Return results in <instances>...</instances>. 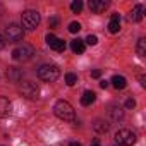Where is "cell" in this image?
I'll list each match as a JSON object with an SVG mask.
<instances>
[{"instance_id":"6da1fadb","label":"cell","mask_w":146,"mask_h":146,"mask_svg":"<svg viewBox=\"0 0 146 146\" xmlns=\"http://www.w3.org/2000/svg\"><path fill=\"white\" fill-rule=\"evenodd\" d=\"M53 112L58 119L65 120V122H72L76 119V113H74V108H72V105L65 100H58L53 107Z\"/></svg>"},{"instance_id":"7a4b0ae2","label":"cell","mask_w":146,"mask_h":146,"mask_svg":"<svg viewBox=\"0 0 146 146\" xmlns=\"http://www.w3.org/2000/svg\"><path fill=\"white\" fill-rule=\"evenodd\" d=\"M58 76H60V69H58L57 65H50V64H46V65H41V67L38 69V78H40L41 81L53 83V81L58 79Z\"/></svg>"},{"instance_id":"3957f363","label":"cell","mask_w":146,"mask_h":146,"mask_svg":"<svg viewBox=\"0 0 146 146\" xmlns=\"http://www.w3.org/2000/svg\"><path fill=\"white\" fill-rule=\"evenodd\" d=\"M21 23H23V29L35 31L40 24V14L36 11H26L21 16Z\"/></svg>"},{"instance_id":"277c9868","label":"cell","mask_w":146,"mask_h":146,"mask_svg":"<svg viewBox=\"0 0 146 146\" xmlns=\"http://www.w3.org/2000/svg\"><path fill=\"white\" fill-rule=\"evenodd\" d=\"M33 55H35L33 46H29V45H26V43H23V45H19V46H16V48L12 50V58L17 60V62H26V60H29Z\"/></svg>"},{"instance_id":"5b68a950","label":"cell","mask_w":146,"mask_h":146,"mask_svg":"<svg viewBox=\"0 0 146 146\" xmlns=\"http://www.w3.org/2000/svg\"><path fill=\"white\" fill-rule=\"evenodd\" d=\"M115 143L120 146H132L136 143V134L129 129H119L115 132Z\"/></svg>"},{"instance_id":"8992f818","label":"cell","mask_w":146,"mask_h":146,"mask_svg":"<svg viewBox=\"0 0 146 146\" xmlns=\"http://www.w3.org/2000/svg\"><path fill=\"white\" fill-rule=\"evenodd\" d=\"M19 91H21V95L26 96L28 100H36L38 95H40V88H38L35 83H31V81H24V83H21Z\"/></svg>"},{"instance_id":"52a82bcc","label":"cell","mask_w":146,"mask_h":146,"mask_svg":"<svg viewBox=\"0 0 146 146\" xmlns=\"http://www.w3.org/2000/svg\"><path fill=\"white\" fill-rule=\"evenodd\" d=\"M5 38L9 40V41H21L23 40V36H24V29L21 28V26H17V24H9V26H5Z\"/></svg>"},{"instance_id":"ba28073f","label":"cell","mask_w":146,"mask_h":146,"mask_svg":"<svg viewBox=\"0 0 146 146\" xmlns=\"http://www.w3.org/2000/svg\"><path fill=\"white\" fill-rule=\"evenodd\" d=\"M11 112H12V103L5 96H0V119L9 117Z\"/></svg>"},{"instance_id":"9c48e42d","label":"cell","mask_w":146,"mask_h":146,"mask_svg":"<svg viewBox=\"0 0 146 146\" xmlns=\"http://www.w3.org/2000/svg\"><path fill=\"white\" fill-rule=\"evenodd\" d=\"M90 9L95 12V14H102L107 7H108V2H105V0H90Z\"/></svg>"},{"instance_id":"30bf717a","label":"cell","mask_w":146,"mask_h":146,"mask_svg":"<svg viewBox=\"0 0 146 146\" xmlns=\"http://www.w3.org/2000/svg\"><path fill=\"white\" fill-rule=\"evenodd\" d=\"M143 12H144V7H143L141 4L134 5L132 11H131V14H129V21H132V23H139V21L143 19Z\"/></svg>"},{"instance_id":"8fae6325","label":"cell","mask_w":146,"mask_h":146,"mask_svg":"<svg viewBox=\"0 0 146 146\" xmlns=\"http://www.w3.org/2000/svg\"><path fill=\"white\" fill-rule=\"evenodd\" d=\"M119 29H120V16L119 14H112L110 23H108V31L115 35V33H119Z\"/></svg>"},{"instance_id":"7c38bea8","label":"cell","mask_w":146,"mask_h":146,"mask_svg":"<svg viewBox=\"0 0 146 146\" xmlns=\"http://www.w3.org/2000/svg\"><path fill=\"white\" fill-rule=\"evenodd\" d=\"M70 48H72V52L74 53H83L84 52V48H86V45H84V41L83 40H72L70 41Z\"/></svg>"},{"instance_id":"4fadbf2b","label":"cell","mask_w":146,"mask_h":146,"mask_svg":"<svg viewBox=\"0 0 146 146\" xmlns=\"http://www.w3.org/2000/svg\"><path fill=\"white\" fill-rule=\"evenodd\" d=\"M95 100H96V95H95L93 91H84V93H83V96H81V105L88 107V105H91Z\"/></svg>"},{"instance_id":"5bb4252c","label":"cell","mask_w":146,"mask_h":146,"mask_svg":"<svg viewBox=\"0 0 146 146\" xmlns=\"http://www.w3.org/2000/svg\"><path fill=\"white\" fill-rule=\"evenodd\" d=\"M110 83H112V84H113V88H117V90H124V88L127 86V81H125V78H124V76H113Z\"/></svg>"},{"instance_id":"9a60e30c","label":"cell","mask_w":146,"mask_h":146,"mask_svg":"<svg viewBox=\"0 0 146 146\" xmlns=\"http://www.w3.org/2000/svg\"><path fill=\"white\" fill-rule=\"evenodd\" d=\"M50 48H52V50H55V52H64V50H65V41H64V40H60V38H57V40L50 45Z\"/></svg>"},{"instance_id":"2e32d148","label":"cell","mask_w":146,"mask_h":146,"mask_svg":"<svg viewBox=\"0 0 146 146\" xmlns=\"http://www.w3.org/2000/svg\"><path fill=\"white\" fill-rule=\"evenodd\" d=\"M136 50H137V55H139V57H144V55H146V40H144V38H141V40L137 41V48H136Z\"/></svg>"},{"instance_id":"e0dca14e","label":"cell","mask_w":146,"mask_h":146,"mask_svg":"<svg viewBox=\"0 0 146 146\" xmlns=\"http://www.w3.org/2000/svg\"><path fill=\"white\" fill-rule=\"evenodd\" d=\"M93 127H95V131H98V132H107V131H108V124L103 122V120H96V122L93 124Z\"/></svg>"},{"instance_id":"ac0fdd59","label":"cell","mask_w":146,"mask_h":146,"mask_svg":"<svg viewBox=\"0 0 146 146\" xmlns=\"http://www.w3.org/2000/svg\"><path fill=\"white\" fill-rule=\"evenodd\" d=\"M65 83H67L69 86H74V84L78 83V76L72 74V72H67V74H65Z\"/></svg>"},{"instance_id":"d6986e66","label":"cell","mask_w":146,"mask_h":146,"mask_svg":"<svg viewBox=\"0 0 146 146\" xmlns=\"http://www.w3.org/2000/svg\"><path fill=\"white\" fill-rule=\"evenodd\" d=\"M70 11H72V12H76V14L81 12V11H83V2H81V0H76V2H72V4H70Z\"/></svg>"},{"instance_id":"ffe728a7","label":"cell","mask_w":146,"mask_h":146,"mask_svg":"<svg viewBox=\"0 0 146 146\" xmlns=\"http://www.w3.org/2000/svg\"><path fill=\"white\" fill-rule=\"evenodd\" d=\"M69 31H70V33H79V31H81V24L76 23V21L70 23V24H69Z\"/></svg>"},{"instance_id":"44dd1931","label":"cell","mask_w":146,"mask_h":146,"mask_svg":"<svg viewBox=\"0 0 146 146\" xmlns=\"http://www.w3.org/2000/svg\"><path fill=\"white\" fill-rule=\"evenodd\" d=\"M86 43H88V45H96V43H98V38H96L95 35H90V36L86 38Z\"/></svg>"},{"instance_id":"7402d4cb","label":"cell","mask_w":146,"mask_h":146,"mask_svg":"<svg viewBox=\"0 0 146 146\" xmlns=\"http://www.w3.org/2000/svg\"><path fill=\"white\" fill-rule=\"evenodd\" d=\"M45 40H46V45H48V46H50V45H52V43H53V41H55V40H57V36H55V35H52V33H48V35H46V38H45Z\"/></svg>"},{"instance_id":"603a6c76","label":"cell","mask_w":146,"mask_h":146,"mask_svg":"<svg viewBox=\"0 0 146 146\" xmlns=\"http://www.w3.org/2000/svg\"><path fill=\"white\" fill-rule=\"evenodd\" d=\"M48 24H50V28H57V24H58V19H57V17H50Z\"/></svg>"},{"instance_id":"cb8c5ba5","label":"cell","mask_w":146,"mask_h":146,"mask_svg":"<svg viewBox=\"0 0 146 146\" xmlns=\"http://www.w3.org/2000/svg\"><path fill=\"white\" fill-rule=\"evenodd\" d=\"M136 107V102L132 100V98H129L127 102H125V108H134Z\"/></svg>"},{"instance_id":"d4e9b609","label":"cell","mask_w":146,"mask_h":146,"mask_svg":"<svg viewBox=\"0 0 146 146\" xmlns=\"http://www.w3.org/2000/svg\"><path fill=\"white\" fill-rule=\"evenodd\" d=\"M100 76H102V70H93L91 72V78H95V79H98Z\"/></svg>"},{"instance_id":"484cf974","label":"cell","mask_w":146,"mask_h":146,"mask_svg":"<svg viewBox=\"0 0 146 146\" xmlns=\"http://www.w3.org/2000/svg\"><path fill=\"white\" fill-rule=\"evenodd\" d=\"M4 46H5V40H4V36H2V35H0V50H2Z\"/></svg>"},{"instance_id":"4316f807","label":"cell","mask_w":146,"mask_h":146,"mask_svg":"<svg viewBox=\"0 0 146 146\" xmlns=\"http://www.w3.org/2000/svg\"><path fill=\"white\" fill-rule=\"evenodd\" d=\"M139 81H141V86H146V79H144V76H141Z\"/></svg>"},{"instance_id":"83f0119b","label":"cell","mask_w":146,"mask_h":146,"mask_svg":"<svg viewBox=\"0 0 146 146\" xmlns=\"http://www.w3.org/2000/svg\"><path fill=\"white\" fill-rule=\"evenodd\" d=\"M100 86H102V88H103V90H105V88H107V86H108V83H107V81H102V83H100Z\"/></svg>"},{"instance_id":"f1b7e54d","label":"cell","mask_w":146,"mask_h":146,"mask_svg":"<svg viewBox=\"0 0 146 146\" xmlns=\"http://www.w3.org/2000/svg\"><path fill=\"white\" fill-rule=\"evenodd\" d=\"M91 146H102V144H100V141H98V139H95V141L91 143Z\"/></svg>"},{"instance_id":"f546056e","label":"cell","mask_w":146,"mask_h":146,"mask_svg":"<svg viewBox=\"0 0 146 146\" xmlns=\"http://www.w3.org/2000/svg\"><path fill=\"white\" fill-rule=\"evenodd\" d=\"M70 146H81L79 143H70Z\"/></svg>"}]
</instances>
